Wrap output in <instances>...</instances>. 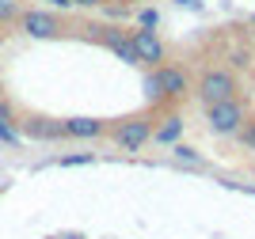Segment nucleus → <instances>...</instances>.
<instances>
[{"label": "nucleus", "mask_w": 255, "mask_h": 239, "mask_svg": "<svg viewBox=\"0 0 255 239\" xmlns=\"http://www.w3.org/2000/svg\"><path fill=\"white\" fill-rule=\"evenodd\" d=\"M179 137H183V118H164V122L152 129V141H160V145H179Z\"/></svg>", "instance_id": "10"}, {"label": "nucleus", "mask_w": 255, "mask_h": 239, "mask_svg": "<svg viewBox=\"0 0 255 239\" xmlns=\"http://www.w3.org/2000/svg\"><path fill=\"white\" fill-rule=\"evenodd\" d=\"M171 152H175V159H183V163H198V152H194L191 145H175Z\"/></svg>", "instance_id": "15"}, {"label": "nucleus", "mask_w": 255, "mask_h": 239, "mask_svg": "<svg viewBox=\"0 0 255 239\" xmlns=\"http://www.w3.org/2000/svg\"><path fill=\"white\" fill-rule=\"evenodd\" d=\"M152 129H156V125H152L145 114H137V118H122V122H115L107 133H111V141H115L118 148H126V152H141V148L152 141Z\"/></svg>", "instance_id": "3"}, {"label": "nucleus", "mask_w": 255, "mask_h": 239, "mask_svg": "<svg viewBox=\"0 0 255 239\" xmlns=\"http://www.w3.org/2000/svg\"><path fill=\"white\" fill-rule=\"evenodd\" d=\"M145 95H149V103H168V95H164V87H160L156 69H149V76H145Z\"/></svg>", "instance_id": "12"}, {"label": "nucleus", "mask_w": 255, "mask_h": 239, "mask_svg": "<svg viewBox=\"0 0 255 239\" xmlns=\"http://www.w3.org/2000/svg\"><path fill=\"white\" fill-rule=\"evenodd\" d=\"M236 137H240V141H244V145L255 152V122H252V118H248V122L240 125V133H236Z\"/></svg>", "instance_id": "14"}, {"label": "nucleus", "mask_w": 255, "mask_h": 239, "mask_svg": "<svg viewBox=\"0 0 255 239\" xmlns=\"http://www.w3.org/2000/svg\"><path fill=\"white\" fill-rule=\"evenodd\" d=\"M122 4H141V0H122Z\"/></svg>", "instance_id": "21"}, {"label": "nucleus", "mask_w": 255, "mask_h": 239, "mask_svg": "<svg viewBox=\"0 0 255 239\" xmlns=\"http://www.w3.org/2000/svg\"><path fill=\"white\" fill-rule=\"evenodd\" d=\"M84 31H88V38H96L99 46H107L118 61H126V65H133V69H141L137 53H133V42H129V31L111 27V23H103V27H96V23H92V27H84Z\"/></svg>", "instance_id": "4"}, {"label": "nucleus", "mask_w": 255, "mask_h": 239, "mask_svg": "<svg viewBox=\"0 0 255 239\" xmlns=\"http://www.w3.org/2000/svg\"><path fill=\"white\" fill-rule=\"evenodd\" d=\"M61 167H76V163H92V152H80V156H61Z\"/></svg>", "instance_id": "16"}, {"label": "nucleus", "mask_w": 255, "mask_h": 239, "mask_svg": "<svg viewBox=\"0 0 255 239\" xmlns=\"http://www.w3.org/2000/svg\"><path fill=\"white\" fill-rule=\"evenodd\" d=\"M129 42H133V53H137L141 69L168 65V46L160 42V34L152 31V27H133V31H129Z\"/></svg>", "instance_id": "5"}, {"label": "nucleus", "mask_w": 255, "mask_h": 239, "mask_svg": "<svg viewBox=\"0 0 255 239\" xmlns=\"http://www.w3.org/2000/svg\"><path fill=\"white\" fill-rule=\"evenodd\" d=\"M156 23V11H141V27H152Z\"/></svg>", "instance_id": "18"}, {"label": "nucleus", "mask_w": 255, "mask_h": 239, "mask_svg": "<svg viewBox=\"0 0 255 239\" xmlns=\"http://www.w3.org/2000/svg\"><path fill=\"white\" fill-rule=\"evenodd\" d=\"M244 122H248V103H244V95L206 106V125H210V133H217V137H236Z\"/></svg>", "instance_id": "2"}, {"label": "nucleus", "mask_w": 255, "mask_h": 239, "mask_svg": "<svg viewBox=\"0 0 255 239\" xmlns=\"http://www.w3.org/2000/svg\"><path fill=\"white\" fill-rule=\"evenodd\" d=\"M69 4H73V8H107L111 0H69Z\"/></svg>", "instance_id": "17"}, {"label": "nucleus", "mask_w": 255, "mask_h": 239, "mask_svg": "<svg viewBox=\"0 0 255 239\" xmlns=\"http://www.w3.org/2000/svg\"><path fill=\"white\" fill-rule=\"evenodd\" d=\"M0 141L4 145H19V122L11 114V106L0 99Z\"/></svg>", "instance_id": "11"}, {"label": "nucleus", "mask_w": 255, "mask_h": 239, "mask_svg": "<svg viewBox=\"0 0 255 239\" xmlns=\"http://www.w3.org/2000/svg\"><path fill=\"white\" fill-rule=\"evenodd\" d=\"M0 50H4V27H0Z\"/></svg>", "instance_id": "20"}, {"label": "nucleus", "mask_w": 255, "mask_h": 239, "mask_svg": "<svg viewBox=\"0 0 255 239\" xmlns=\"http://www.w3.org/2000/svg\"><path fill=\"white\" fill-rule=\"evenodd\" d=\"M111 122L103 118H65V137H76V141H96V137H107Z\"/></svg>", "instance_id": "9"}, {"label": "nucleus", "mask_w": 255, "mask_h": 239, "mask_svg": "<svg viewBox=\"0 0 255 239\" xmlns=\"http://www.w3.org/2000/svg\"><path fill=\"white\" fill-rule=\"evenodd\" d=\"M179 4H191V0H179Z\"/></svg>", "instance_id": "22"}, {"label": "nucleus", "mask_w": 255, "mask_h": 239, "mask_svg": "<svg viewBox=\"0 0 255 239\" xmlns=\"http://www.w3.org/2000/svg\"><path fill=\"white\" fill-rule=\"evenodd\" d=\"M23 8L19 0H0V27H11V23H19Z\"/></svg>", "instance_id": "13"}, {"label": "nucleus", "mask_w": 255, "mask_h": 239, "mask_svg": "<svg viewBox=\"0 0 255 239\" xmlns=\"http://www.w3.org/2000/svg\"><path fill=\"white\" fill-rule=\"evenodd\" d=\"M194 95L202 99V106L225 103V99H236V95H240V76H236L233 69L213 65V69H206V73L198 76V83H194Z\"/></svg>", "instance_id": "1"}, {"label": "nucleus", "mask_w": 255, "mask_h": 239, "mask_svg": "<svg viewBox=\"0 0 255 239\" xmlns=\"http://www.w3.org/2000/svg\"><path fill=\"white\" fill-rule=\"evenodd\" d=\"M19 31L31 34V38H57L65 31V19L57 11H46V8H31L19 15Z\"/></svg>", "instance_id": "6"}, {"label": "nucleus", "mask_w": 255, "mask_h": 239, "mask_svg": "<svg viewBox=\"0 0 255 239\" xmlns=\"http://www.w3.org/2000/svg\"><path fill=\"white\" fill-rule=\"evenodd\" d=\"M53 8H73V4H69V0H50Z\"/></svg>", "instance_id": "19"}, {"label": "nucleus", "mask_w": 255, "mask_h": 239, "mask_svg": "<svg viewBox=\"0 0 255 239\" xmlns=\"http://www.w3.org/2000/svg\"><path fill=\"white\" fill-rule=\"evenodd\" d=\"M19 133L34 137V141H65V122L46 118V114H27L19 122Z\"/></svg>", "instance_id": "7"}, {"label": "nucleus", "mask_w": 255, "mask_h": 239, "mask_svg": "<svg viewBox=\"0 0 255 239\" xmlns=\"http://www.w3.org/2000/svg\"><path fill=\"white\" fill-rule=\"evenodd\" d=\"M156 76H160V87H164V95H168V103L191 95V76H187V69H179V65H160Z\"/></svg>", "instance_id": "8"}]
</instances>
